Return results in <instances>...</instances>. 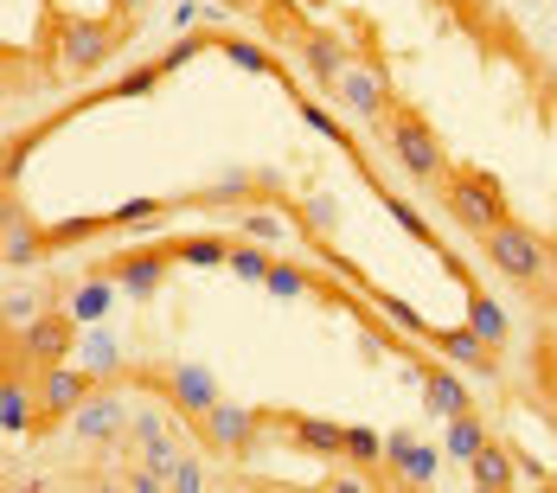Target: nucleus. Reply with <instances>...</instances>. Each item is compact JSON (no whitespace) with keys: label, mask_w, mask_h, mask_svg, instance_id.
I'll return each mask as SVG.
<instances>
[{"label":"nucleus","mask_w":557,"mask_h":493,"mask_svg":"<svg viewBox=\"0 0 557 493\" xmlns=\"http://www.w3.org/2000/svg\"><path fill=\"white\" fill-rule=\"evenodd\" d=\"M71 430L84 442H97V448H110V442L128 436V404H122V384L103 379L84 404H77V417H71Z\"/></svg>","instance_id":"f8f14e48"},{"label":"nucleus","mask_w":557,"mask_h":493,"mask_svg":"<svg viewBox=\"0 0 557 493\" xmlns=\"http://www.w3.org/2000/svg\"><path fill=\"white\" fill-rule=\"evenodd\" d=\"M115 13H135V7H141V0H110Z\"/></svg>","instance_id":"f704fd0d"},{"label":"nucleus","mask_w":557,"mask_h":493,"mask_svg":"<svg viewBox=\"0 0 557 493\" xmlns=\"http://www.w3.org/2000/svg\"><path fill=\"white\" fill-rule=\"evenodd\" d=\"M173 244V263H193V270H224V257H231V237H168Z\"/></svg>","instance_id":"4be33fe9"},{"label":"nucleus","mask_w":557,"mask_h":493,"mask_svg":"<svg viewBox=\"0 0 557 493\" xmlns=\"http://www.w3.org/2000/svg\"><path fill=\"white\" fill-rule=\"evenodd\" d=\"M115 384H141V391H154L180 423H199V417L224 397L219 379H212L206 366H122Z\"/></svg>","instance_id":"7ed1b4c3"},{"label":"nucleus","mask_w":557,"mask_h":493,"mask_svg":"<svg viewBox=\"0 0 557 493\" xmlns=\"http://www.w3.org/2000/svg\"><path fill=\"white\" fill-rule=\"evenodd\" d=\"M97 384H103V372H77L71 359L39 366V430H52V423H64V417H77V404H84Z\"/></svg>","instance_id":"9b49d317"},{"label":"nucleus","mask_w":557,"mask_h":493,"mask_svg":"<svg viewBox=\"0 0 557 493\" xmlns=\"http://www.w3.org/2000/svg\"><path fill=\"white\" fill-rule=\"evenodd\" d=\"M199 442L212 448V455H224V461H250V448L263 442V430H270V417L263 410H250V404H231V397H219L199 423Z\"/></svg>","instance_id":"423d86ee"},{"label":"nucleus","mask_w":557,"mask_h":493,"mask_svg":"<svg viewBox=\"0 0 557 493\" xmlns=\"http://www.w3.org/2000/svg\"><path fill=\"white\" fill-rule=\"evenodd\" d=\"M417 372H423V404H430V417H461V410H474V391L461 379V366H436V359H417Z\"/></svg>","instance_id":"2eb2a0df"},{"label":"nucleus","mask_w":557,"mask_h":493,"mask_svg":"<svg viewBox=\"0 0 557 493\" xmlns=\"http://www.w3.org/2000/svg\"><path fill=\"white\" fill-rule=\"evenodd\" d=\"M110 295H115V282L103 270H90L84 288L71 295V315H77V321H103V315H110Z\"/></svg>","instance_id":"b1692460"},{"label":"nucleus","mask_w":557,"mask_h":493,"mask_svg":"<svg viewBox=\"0 0 557 493\" xmlns=\"http://www.w3.org/2000/svg\"><path fill=\"white\" fill-rule=\"evenodd\" d=\"M135 33V20H90V13H71L64 26H58V64L71 71V77H97L103 64L115 58V46Z\"/></svg>","instance_id":"39448f33"},{"label":"nucleus","mask_w":557,"mask_h":493,"mask_svg":"<svg viewBox=\"0 0 557 493\" xmlns=\"http://www.w3.org/2000/svg\"><path fill=\"white\" fill-rule=\"evenodd\" d=\"M168 488L173 493H199V488H206V468H199L193 455H173V461H168Z\"/></svg>","instance_id":"7c9ffc66"},{"label":"nucleus","mask_w":557,"mask_h":493,"mask_svg":"<svg viewBox=\"0 0 557 493\" xmlns=\"http://www.w3.org/2000/svg\"><path fill=\"white\" fill-rule=\"evenodd\" d=\"M270 417V430L295 442L308 461H327V468H346V423L334 417H314V410H263Z\"/></svg>","instance_id":"1a4fd4ad"},{"label":"nucleus","mask_w":557,"mask_h":493,"mask_svg":"<svg viewBox=\"0 0 557 493\" xmlns=\"http://www.w3.org/2000/svg\"><path fill=\"white\" fill-rule=\"evenodd\" d=\"M282 212L301 224V231H308L314 244H327V237L339 231V206L327 199V193H308V199H295V206H282Z\"/></svg>","instance_id":"aec40b11"},{"label":"nucleus","mask_w":557,"mask_h":493,"mask_svg":"<svg viewBox=\"0 0 557 493\" xmlns=\"http://www.w3.org/2000/svg\"><path fill=\"white\" fill-rule=\"evenodd\" d=\"M436 468H443V455H436V448H423L410 430L385 436V474H391V488H436Z\"/></svg>","instance_id":"4468645a"},{"label":"nucleus","mask_w":557,"mask_h":493,"mask_svg":"<svg viewBox=\"0 0 557 493\" xmlns=\"http://www.w3.org/2000/svg\"><path fill=\"white\" fill-rule=\"evenodd\" d=\"M219 52L237 64V71H257V77H276V84H288V71L276 64V52L270 46H250V39H231V33H219Z\"/></svg>","instance_id":"412c9836"},{"label":"nucleus","mask_w":557,"mask_h":493,"mask_svg":"<svg viewBox=\"0 0 557 493\" xmlns=\"http://www.w3.org/2000/svg\"><path fill=\"white\" fill-rule=\"evenodd\" d=\"M237 219H244V237H257V244H276L288 212H270V206H237Z\"/></svg>","instance_id":"c756f323"},{"label":"nucleus","mask_w":557,"mask_h":493,"mask_svg":"<svg viewBox=\"0 0 557 493\" xmlns=\"http://www.w3.org/2000/svg\"><path fill=\"white\" fill-rule=\"evenodd\" d=\"M430 346H443L461 372H481V379H500V346L481 340L474 328H430Z\"/></svg>","instance_id":"dca6fc26"},{"label":"nucleus","mask_w":557,"mask_h":493,"mask_svg":"<svg viewBox=\"0 0 557 493\" xmlns=\"http://www.w3.org/2000/svg\"><path fill=\"white\" fill-rule=\"evenodd\" d=\"M372 135H385V148L397 155V167L417 180V186H443L448 180V148H443V135L430 128V115L417 110V103H391L379 122H372Z\"/></svg>","instance_id":"f03ea898"},{"label":"nucleus","mask_w":557,"mask_h":493,"mask_svg":"<svg viewBox=\"0 0 557 493\" xmlns=\"http://www.w3.org/2000/svg\"><path fill=\"white\" fill-rule=\"evenodd\" d=\"M545 372H552V384H557V333H552V346H545Z\"/></svg>","instance_id":"473e14b6"},{"label":"nucleus","mask_w":557,"mask_h":493,"mask_svg":"<svg viewBox=\"0 0 557 493\" xmlns=\"http://www.w3.org/2000/svg\"><path fill=\"white\" fill-rule=\"evenodd\" d=\"M52 257V244H46V231L26 219L20 206H7V270H39Z\"/></svg>","instance_id":"f3484780"},{"label":"nucleus","mask_w":557,"mask_h":493,"mask_svg":"<svg viewBox=\"0 0 557 493\" xmlns=\"http://www.w3.org/2000/svg\"><path fill=\"white\" fill-rule=\"evenodd\" d=\"M334 103H339V110H352L359 122H379V115H385L391 103H397V90H391L385 58H379V52L352 58V64L339 71V84H334Z\"/></svg>","instance_id":"6e6552de"},{"label":"nucleus","mask_w":557,"mask_h":493,"mask_svg":"<svg viewBox=\"0 0 557 493\" xmlns=\"http://www.w3.org/2000/svg\"><path fill=\"white\" fill-rule=\"evenodd\" d=\"M90 270H103L122 288V295H135V301H148L173 270V244H148V250H115L103 263H90Z\"/></svg>","instance_id":"9d476101"},{"label":"nucleus","mask_w":557,"mask_h":493,"mask_svg":"<svg viewBox=\"0 0 557 493\" xmlns=\"http://www.w3.org/2000/svg\"><path fill=\"white\" fill-rule=\"evenodd\" d=\"M468 328L481 340H494V346H506V315L494 295H481V282H468Z\"/></svg>","instance_id":"5701e85b"},{"label":"nucleus","mask_w":557,"mask_h":493,"mask_svg":"<svg viewBox=\"0 0 557 493\" xmlns=\"http://www.w3.org/2000/svg\"><path fill=\"white\" fill-rule=\"evenodd\" d=\"M487 423H481V417H474V410H461V417H448V455H461V461H468V455H474V448H487Z\"/></svg>","instance_id":"c85d7f7f"},{"label":"nucleus","mask_w":557,"mask_h":493,"mask_svg":"<svg viewBox=\"0 0 557 493\" xmlns=\"http://www.w3.org/2000/svg\"><path fill=\"white\" fill-rule=\"evenodd\" d=\"M224 7H231V13H250V7H257V0H224Z\"/></svg>","instance_id":"72a5a7b5"},{"label":"nucleus","mask_w":557,"mask_h":493,"mask_svg":"<svg viewBox=\"0 0 557 493\" xmlns=\"http://www.w3.org/2000/svg\"><path fill=\"white\" fill-rule=\"evenodd\" d=\"M33 315H39V301H33L26 288H13V295H7V321H13V328H26Z\"/></svg>","instance_id":"2f4dec72"},{"label":"nucleus","mask_w":557,"mask_h":493,"mask_svg":"<svg viewBox=\"0 0 557 493\" xmlns=\"http://www.w3.org/2000/svg\"><path fill=\"white\" fill-rule=\"evenodd\" d=\"M481 250H487V263H494L506 282H519L525 295H552L557 288V244L545 237V231L506 219V224H494V231L481 237Z\"/></svg>","instance_id":"f257e3e1"},{"label":"nucleus","mask_w":557,"mask_h":493,"mask_svg":"<svg viewBox=\"0 0 557 493\" xmlns=\"http://www.w3.org/2000/svg\"><path fill=\"white\" fill-rule=\"evenodd\" d=\"M270 263H276V257H270L257 237H231V257H224V270H237V275H250V282H263V275H270Z\"/></svg>","instance_id":"cd10ccee"},{"label":"nucleus","mask_w":557,"mask_h":493,"mask_svg":"<svg viewBox=\"0 0 557 493\" xmlns=\"http://www.w3.org/2000/svg\"><path fill=\"white\" fill-rule=\"evenodd\" d=\"M270 288H276L282 301H301V295H321V275L301 270V263H270V275H263Z\"/></svg>","instance_id":"a878e982"},{"label":"nucleus","mask_w":557,"mask_h":493,"mask_svg":"<svg viewBox=\"0 0 557 493\" xmlns=\"http://www.w3.org/2000/svg\"><path fill=\"white\" fill-rule=\"evenodd\" d=\"M346 468H379V474H385V442H379V430L346 423ZM385 481H391V474H385Z\"/></svg>","instance_id":"393cba45"},{"label":"nucleus","mask_w":557,"mask_h":493,"mask_svg":"<svg viewBox=\"0 0 557 493\" xmlns=\"http://www.w3.org/2000/svg\"><path fill=\"white\" fill-rule=\"evenodd\" d=\"M288 52L301 58V71H308V77H314V84H321L327 97H334L339 71L352 64V52H346V39H339L334 26H301V39H295Z\"/></svg>","instance_id":"ddd939ff"},{"label":"nucleus","mask_w":557,"mask_h":493,"mask_svg":"<svg viewBox=\"0 0 557 493\" xmlns=\"http://www.w3.org/2000/svg\"><path fill=\"white\" fill-rule=\"evenodd\" d=\"M468 481H474V493H506L512 481H519V461H512V448H506V442L474 448V455H468Z\"/></svg>","instance_id":"a211bd4d"},{"label":"nucleus","mask_w":557,"mask_h":493,"mask_svg":"<svg viewBox=\"0 0 557 493\" xmlns=\"http://www.w3.org/2000/svg\"><path fill=\"white\" fill-rule=\"evenodd\" d=\"M443 212L461 231H474V237H487L494 224H506L512 212H506V193L494 173H481V167H448L443 180Z\"/></svg>","instance_id":"20e7f679"},{"label":"nucleus","mask_w":557,"mask_h":493,"mask_svg":"<svg viewBox=\"0 0 557 493\" xmlns=\"http://www.w3.org/2000/svg\"><path fill=\"white\" fill-rule=\"evenodd\" d=\"M301 115H308V128H314V135H327L334 148H346V155H352V167L366 161V155H359V141H352V128H346L339 115H327V103H301Z\"/></svg>","instance_id":"bb28decb"},{"label":"nucleus","mask_w":557,"mask_h":493,"mask_svg":"<svg viewBox=\"0 0 557 493\" xmlns=\"http://www.w3.org/2000/svg\"><path fill=\"white\" fill-rule=\"evenodd\" d=\"M257 199V173H224L199 193H180V212H212V206H250Z\"/></svg>","instance_id":"6ab92c4d"},{"label":"nucleus","mask_w":557,"mask_h":493,"mask_svg":"<svg viewBox=\"0 0 557 493\" xmlns=\"http://www.w3.org/2000/svg\"><path fill=\"white\" fill-rule=\"evenodd\" d=\"M71 346H77V315L71 308H46V315H33L26 328L13 333V346H7V359H20V366H58V359H71Z\"/></svg>","instance_id":"0eeeda50"}]
</instances>
